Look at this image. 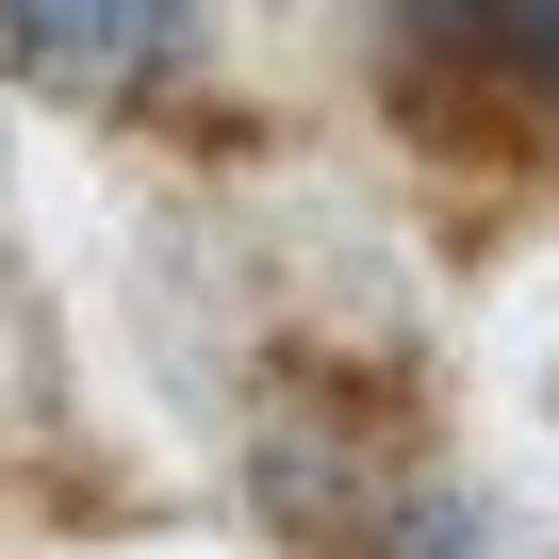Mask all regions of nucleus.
<instances>
[{
  "label": "nucleus",
  "mask_w": 559,
  "mask_h": 559,
  "mask_svg": "<svg viewBox=\"0 0 559 559\" xmlns=\"http://www.w3.org/2000/svg\"><path fill=\"white\" fill-rule=\"evenodd\" d=\"M0 50L50 99H148L198 50V0H0Z\"/></svg>",
  "instance_id": "f257e3e1"
},
{
  "label": "nucleus",
  "mask_w": 559,
  "mask_h": 559,
  "mask_svg": "<svg viewBox=\"0 0 559 559\" xmlns=\"http://www.w3.org/2000/svg\"><path fill=\"white\" fill-rule=\"evenodd\" d=\"M379 34L428 83H477L493 116H559V0H379Z\"/></svg>",
  "instance_id": "f03ea898"
},
{
  "label": "nucleus",
  "mask_w": 559,
  "mask_h": 559,
  "mask_svg": "<svg viewBox=\"0 0 559 559\" xmlns=\"http://www.w3.org/2000/svg\"><path fill=\"white\" fill-rule=\"evenodd\" d=\"M346 559H510V526H493L461 477H428V461H412V477L362 510V543H346Z\"/></svg>",
  "instance_id": "7ed1b4c3"
}]
</instances>
